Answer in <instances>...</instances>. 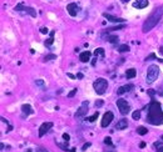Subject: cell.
Returning a JSON list of instances; mask_svg holds the SVG:
<instances>
[{"mask_svg": "<svg viewBox=\"0 0 163 152\" xmlns=\"http://www.w3.org/2000/svg\"><path fill=\"white\" fill-rule=\"evenodd\" d=\"M98 116H99V112L97 111L96 113H94V115H93V116H91V117H87V120H88V121H89V122H94V121H96V120L98 118Z\"/></svg>", "mask_w": 163, "mask_h": 152, "instance_id": "cell-24", "label": "cell"}, {"mask_svg": "<svg viewBox=\"0 0 163 152\" xmlns=\"http://www.w3.org/2000/svg\"><path fill=\"white\" fill-rule=\"evenodd\" d=\"M103 100H98V101H96V107H101V106H103Z\"/></svg>", "mask_w": 163, "mask_h": 152, "instance_id": "cell-32", "label": "cell"}, {"mask_svg": "<svg viewBox=\"0 0 163 152\" xmlns=\"http://www.w3.org/2000/svg\"><path fill=\"white\" fill-rule=\"evenodd\" d=\"M54 34H55V30H51V31H50L49 39L45 40V45H46V46H50L51 44H53V41H54Z\"/></svg>", "mask_w": 163, "mask_h": 152, "instance_id": "cell-17", "label": "cell"}, {"mask_svg": "<svg viewBox=\"0 0 163 152\" xmlns=\"http://www.w3.org/2000/svg\"><path fill=\"white\" fill-rule=\"evenodd\" d=\"M12 130H13V126H12V125H9V127H8V130H7V131L9 132V131H12Z\"/></svg>", "mask_w": 163, "mask_h": 152, "instance_id": "cell-43", "label": "cell"}, {"mask_svg": "<svg viewBox=\"0 0 163 152\" xmlns=\"http://www.w3.org/2000/svg\"><path fill=\"white\" fill-rule=\"evenodd\" d=\"M147 132H148V130H147L144 126H139L138 128H137V133L141 135V136H144V135H147Z\"/></svg>", "mask_w": 163, "mask_h": 152, "instance_id": "cell-19", "label": "cell"}, {"mask_svg": "<svg viewBox=\"0 0 163 152\" xmlns=\"http://www.w3.org/2000/svg\"><path fill=\"white\" fill-rule=\"evenodd\" d=\"M129 0H122V3H128Z\"/></svg>", "mask_w": 163, "mask_h": 152, "instance_id": "cell-46", "label": "cell"}, {"mask_svg": "<svg viewBox=\"0 0 163 152\" xmlns=\"http://www.w3.org/2000/svg\"><path fill=\"white\" fill-rule=\"evenodd\" d=\"M156 57H157V56H156V54H151V55H148V56L146 57V60L148 61V60H151V59H156Z\"/></svg>", "mask_w": 163, "mask_h": 152, "instance_id": "cell-33", "label": "cell"}, {"mask_svg": "<svg viewBox=\"0 0 163 152\" xmlns=\"http://www.w3.org/2000/svg\"><path fill=\"white\" fill-rule=\"evenodd\" d=\"M1 121H3V122H7V123H9V122H8V120H7V118H4V117H1Z\"/></svg>", "mask_w": 163, "mask_h": 152, "instance_id": "cell-44", "label": "cell"}, {"mask_svg": "<svg viewBox=\"0 0 163 152\" xmlns=\"http://www.w3.org/2000/svg\"><path fill=\"white\" fill-rule=\"evenodd\" d=\"M104 143L108 145V146H113V143H112V138H110V137H106V138H104Z\"/></svg>", "mask_w": 163, "mask_h": 152, "instance_id": "cell-27", "label": "cell"}, {"mask_svg": "<svg viewBox=\"0 0 163 152\" xmlns=\"http://www.w3.org/2000/svg\"><path fill=\"white\" fill-rule=\"evenodd\" d=\"M118 51H119V52H125V51H129V46H128L127 44L120 45L119 48H118Z\"/></svg>", "mask_w": 163, "mask_h": 152, "instance_id": "cell-22", "label": "cell"}, {"mask_svg": "<svg viewBox=\"0 0 163 152\" xmlns=\"http://www.w3.org/2000/svg\"><path fill=\"white\" fill-rule=\"evenodd\" d=\"M162 16H163V6L154 8V10L149 14V16L147 18L143 26H142V31H143L144 34L148 33V31H151L157 24L159 23V20H161Z\"/></svg>", "mask_w": 163, "mask_h": 152, "instance_id": "cell-2", "label": "cell"}, {"mask_svg": "<svg viewBox=\"0 0 163 152\" xmlns=\"http://www.w3.org/2000/svg\"><path fill=\"white\" fill-rule=\"evenodd\" d=\"M88 101H84L83 103H82V106L79 107V110L77 111V113H75V118H79V117H83L84 115H85L87 112H88Z\"/></svg>", "mask_w": 163, "mask_h": 152, "instance_id": "cell-10", "label": "cell"}, {"mask_svg": "<svg viewBox=\"0 0 163 152\" xmlns=\"http://www.w3.org/2000/svg\"><path fill=\"white\" fill-rule=\"evenodd\" d=\"M70 152H75V148H70Z\"/></svg>", "mask_w": 163, "mask_h": 152, "instance_id": "cell-47", "label": "cell"}, {"mask_svg": "<svg viewBox=\"0 0 163 152\" xmlns=\"http://www.w3.org/2000/svg\"><path fill=\"white\" fill-rule=\"evenodd\" d=\"M107 40L109 41V43H112V44H117V43H118V36H115V35H108V36H107Z\"/></svg>", "mask_w": 163, "mask_h": 152, "instance_id": "cell-20", "label": "cell"}, {"mask_svg": "<svg viewBox=\"0 0 163 152\" xmlns=\"http://www.w3.org/2000/svg\"><path fill=\"white\" fill-rule=\"evenodd\" d=\"M157 93L161 96H163V86H159L158 88H157Z\"/></svg>", "mask_w": 163, "mask_h": 152, "instance_id": "cell-31", "label": "cell"}, {"mask_svg": "<svg viewBox=\"0 0 163 152\" xmlns=\"http://www.w3.org/2000/svg\"><path fill=\"white\" fill-rule=\"evenodd\" d=\"M93 87H94V91H96L98 95H103L104 92L107 91V87H108V81L106 78H97L96 81L93 82Z\"/></svg>", "mask_w": 163, "mask_h": 152, "instance_id": "cell-4", "label": "cell"}, {"mask_svg": "<svg viewBox=\"0 0 163 152\" xmlns=\"http://www.w3.org/2000/svg\"><path fill=\"white\" fill-rule=\"evenodd\" d=\"M153 146H154L156 148H158V147H161V142H154V145H153Z\"/></svg>", "mask_w": 163, "mask_h": 152, "instance_id": "cell-38", "label": "cell"}, {"mask_svg": "<svg viewBox=\"0 0 163 152\" xmlns=\"http://www.w3.org/2000/svg\"><path fill=\"white\" fill-rule=\"evenodd\" d=\"M139 147H141V148L146 147V142H141V143H139Z\"/></svg>", "mask_w": 163, "mask_h": 152, "instance_id": "cell-39", "label": "cell"}, {"mask_svg": "<svg viewBox=\"0 0 163 152\" xmlns=\"http://www.w3.org/2000/svg\"><path fill=\"white\" fill-rule=\"evenodd\" d=\"M27 152H31V151H27Z\"/></svg>", "mask_w": 163, "mask_h": 152, "instance_id": "cell-49", "label": "cell"}, {"mask_svg": "<svg viewBox=\"0 0 163 152\" xmlns=\"http://www.w3.org/2000/svg\"><path fill=\"white\" fill-rule=\"evenodd\" d=\"M135 75H137L135 69H129V70H127V72H125V77L127 78H133V77H135Z\"/></svg>", "mask_w": 163, "mask_h": 152, "instance_id": "cell-18", "label": "cell"}, {"mask_svg": "<svg viewBox=\"0 0 163 152\" xmlns=\"http://www.w3.org/2000/svg\"><path fill=\"white\" fill-rule=\"evenodd\" d=\"M148 0H135V1L133 3V8L135 9H144L148 6Z\"/></svg>", "mask_w": 163, "mask_h": 152, "instance_id": "cell-12", "label": "cell"}, {"mask_svg": "<svg viewBox=\"0 0 163 152\" xmlns=\"http://www.w3.org/2000/svg\"><path fill=\"white\" fill-rule=\"evenodd\" d=\"M117 106L119 108V112L122 115H127L129 112V110H130L128 102L125 101L124 98H119V100H117Z\"/></svg>", "mask_w": 163, "mask_h": 152, "instance_id": "cell-6", "label": "cell"}, {"mask_svg": "<svg viewBox=\"0 0 163 152\" xmlns=\"http://www.w3.org/2000/svg\"><path fill=\"white\" fill-rule=\"evenodd\" d=\"M67 10L70 16H77V14L79 13V6H78L75 3H70L67 5Z\"/></svg>", "mask_w": 163, "mask_h": 152, "instance_id": "cell-8", "label": "cell"}, {"mask_svg": "<svg viewBox=\"0 0 163 152\" xmlns=\"http://www.w3.org/2000/svg\"><path fill=\"white\" fill-rule=\"evenodd\" d=\"M161 138H162V140H163V135H162V137H161Z\"/></svg>", "mask_w": 163, "mask_h": 152, "instance_id": "cell-48", "label": "cell"}, {"mask_svg": "<svg viewBox=\"0 0 163 152\" xmlns=\"http://www.w3.org/2000/svg\"><path fill=\"white\" fill-rule=\"evenodd\" d=\"M147 92H148V95H149L152 98H154V95L157 93V90H147Z\"/></svg>", "mask_w": 163, "mask_h": 152, "instance_id": "cell-28", "label": "cell"}, {"mask_svg": "<svg viewBox=\"0 0 163 152\" xmlns=\"http://www.w3.org/2000/svg\"><path fill=\"white\" fill-rule=\"evenodd\" d=\"M54 59H57V55H54V54H49V55H46L45 57H44V60L43 61H50V60H54Z\"/></svg>", "mask_w": 163, "mask_h": 152, "instance_id": "cell-25", "label": "cell"}, {"mask_svg": "<svg viewBox=\"0 0 163 152\" xmlns=\"http://www.w3.org/2000/svg\"><path fill=\"white\" fill-rule=\"evenodd\" d=\"M36 85L43 86V85H44V81H43V80H36Z\"/></svg>", "mask_w": 163, "mask_h": 152, "instance_id": "cell-36", "label": "cell"}, {"mask_svg": "<svg viewBox=\"0 0 163 152\" xmlns=\"http://www.w3.org/2000/svg\"><path fill=\"white\" fill-rule=\"evenodd\" d=\"M51 127H53V122H44V123H41V126L39 127V137H43V136L48 132Z\"/></svg>", "mask_w": 163, "mask_h": 152, "instance_id": "cell-9", "label": "cell"}, {"mask_svg": "<svg viewBox=\"0 0 163 152\" xmlns=\"http://www.w3.org/2000/svg\"><path fill=\"white\" fill-rule=\"evenodd\" d=\"M133 87H134V86L132 85V83H129V85H124V86H120L118 90H117V93H118V95H123V93L130 91Z\"/></svg>", "mask_w": 163, "mask_h": 152, "instance_id": "cell-13", "label": "cell"}, {"mask_svg": "<svg viewBox=\"0 0 163 152\" xmlns=\"http://www.w3.org/2000/svg\"><path fill=\"white\" fill-rule=\"evenodd\" d=\"M159 54H162V55H163V46H162V48L159 49Z\"/></svg>", "mask_w": 163, "mask_h": 152, "instance_id": "cell-45", "label": "cell"}, {"mask_svg": "<svg viewBox=\"0 0 163 152\" xmlns=\"http://www.w3.org/2000/svg\"><path fill=\"white\" fill-rule=\"evenodd\" d=\"M159 75V69L157 65H151L148 67V71H147V77H146V82L148 83V85H152L156 80L157 77Z\"/></svg>", "mask_w": 163, "mask_h": 152, "instance_id": "cell-3", "label": "cell"}, {"mask_svg": "<svg viewBox=\"0 0 163 152\" xmlns=\"http://www.w3.org/2000/svg\"><path fill=\"white\" fill-rule=\"evenodd\" d=\"M67 76H68V77H70V78H77V76H74L73 74H70V72H68Z\"/></svg>", "mask_w": 163, "mask_h": 152, "instance_id": "cell-37", "label": "cell"}, {"mask_svg": "<svg viewBox=\"0 0 163 152\" xmlns=\"http://www.w3.org/2000/svg\"><path fill=\"white\" fill-rule=\"evenodd\" d=\"M113 118H114V116H113V112H110V111L106 112V113H104V116H103L102 122H101L102 127H107V126H109Z\"/></svg>", "mask_w": 163, "mask_h": 152, "instance_id": "cell-7", "label": "cell"}, {"mask_svg": "<svg viewBox=\"0 0 163 152\" xmlns=\"http://www.w3.org/2000/svg\"><path fill=\"white\" fill-rule=\"evenodd\" d=\"M14 10H17V11H25V13H28L30 16L36 18V11H35V9L30 8V6H25L23 3H22V4H18L17 6L14 8Z\"/></svg>", "mask_w": 163, "mask_h": 152, "instance_id": "cell-5", "label": "cell"}, {"mask_svg": "<svg viewBox=\"0 0 163 152\" xmlns=\"http://www.w3.org/2000/svg\"><path fill=\"white\" fill-rule=\"evenodd\" d=\"M75 93H77V88H73V90H72L69 93H68V97H74Z\"/></svg>", "mask_w": 163, "mask_h": 152, "instance_id": "cell-29", "label": "cell"}, {"mask_svg": "<svg viewBox=\"0 0 163 152\" xmlns=\"http://www.w3.org/2000/svg\"><path fill=\"white\" fill-rule=\"evenodd\" d=\"M91 56H92L91 51H84V52H82V54L79 55V60L82 62H87V61L91 60Z\"/></svg>", "mask_w": 163, "mask_h": 152, "instance_id": "cell-15", "label": "cell"}, {"mask_svg": "<svg viewBox=\"0 0 163 152\" xmlns=\"http://www.w3.org/2000/svg\"><path fill=\"white\" fill-rule=\"evenodd\" d=\"M147 108H148V115H147L146 121L151 125H153V126L163 125V112H162L161 103L158 101H156L154 98H152L151 103L147 107H144V110Z\"/></svg>", "mask_w": 163, "mask_h": 152, "instance_id": "cell-1", "label": "cell"}, {"mask_svg": "<svg viewBox=\"0 0 163 152\" xmlns=\"http://www.w3.org/2000/svg\"><path fill=\"white\" fill-rule=\"evenodd\" d=\"M22 111H23L24 115H27V116H28V115H31V113L34 112L33 108H31V106H30V105H28V103H24V105H23V106H22Z\"/></svg>", "mask_w": 163, "mask_h": 152, "instance_id": "cell-16", "label": "cell"}, {"mask_svg": "<svg viewBox=\"0 0 163 152\" xmlns=\"http://www.w3.org/2000/svg\"><path fill=\"white\" fill-rule=\"evenodd\" d=\"M48 31H49V30L46 29V28H41V29H40V33H41V34H48Z\"/></svg>", "mask_w": 163, "mask_h": 152, "instance_id": "cell-35", "label": "cell"}, {"mask_svg": "<svg viewBox=\"0 0 163 152\" xmlns=\"http://www.w3.org/2000/svg\"><path fill=\"white\" fill-rule=\"evenodd\" d=\"M96 62H97V56H96V59H93V61H92V65H93V66H96Z\"/></svg>", "mask_w": 163, "mask_h": 152, "instance_id": "cell-40", "label": "cell"}, {"mask_svg": "<svg viewBox=\"0 0 163 152\" xmlns=\"http://www.w3.org/2000/svg\"><path fill=\"white\" fill-rule=\"evenodd\" d=\"M157 152H163V146H161V147L157 148Z\"/></svg>", "mask_w": 163, "mask_h": 152, "instance_id": "cell-42", "label": "cell"}, {"mask_svg": "<svg viewBox=\"0 0 163 152\" xmlns=\"http://www.w3.org/2000/svg\"><path fill=\"white\" fill-rule=\"evenodd\" d=\"M124 24H122V25H118V26H114V28H109L108 29V31H114V30H119V29H123L124 28Z\"/></svg>", "mask_w": 163, "mask_h": 152, "instance_id": "cell-26", "label": "cell"}, {"mask_svg": "<svg viewBox=\"0 0 163 152\" xmlns=\"http://www.w3.org/2000/svg\"><path fill=\"white\" fill-rule=\"evenodd\" d=\"M77 77H78V78H83V74H82V72H79V74H77Z\"/></svg>", "mask_w": 163, "mask_h": 152, "instance_id": "cell-41", "label": "cell"}, {"mask_svg": "<svg viewBox=\"0 0 163 152\" xmlns=\"http://www.w3.org/2000/svg\"><path fill=\"white\" fill-rule=\"evenodd\" d=\"M127 126H128V121L125 118H122L115 125V130H124V128H127Z\"/></svg>", "mask_w": 163, "mask_h": 152, "instance_id": "cell-14", "label": "cell"}, {"mask_svg": "<svg viewBox=\"0 0 163 152\" xmlns=\"http://www.w3.org/2000/svg\"><path fill=\"white\" fill-rule=\"evenodd\" d=\"M103 16L106 18L107 20H109V21H112V23H124V21H125V19H123V18L113 16V15L107 14V13H104V14H103Z\"/></svg>", "mask_w": 163, "mask_h": 152, "instance_id": "cell-11", "label": "cell"}, {"mask_svg": "<svg viewBox=\"0 0 163 152\" xmlns=\"http://www.w3.org/2000/svg\"><path fill=\"white\" fill-rule=\"evenodd\" d=\"M91 145H92L91 142H87L85 145H84V146H83V148H82V150H83V151H85V150H87L88 147H91Z\"/></svg>", "mask_w": 163, "mask_h": 152, "instance_id": "cell-34", "label": "cell"}, {"mask_svg": "<svg viewBox=\"0 0 163 152\" xmlns=\"http://www.w3.org/2000/svg\"><path fill=\"white\" fill-rule=\"evenodd\" d=\"M63 140H64L65 142H68V141L70 140V136L68 135V133H63Z\"/></svg>", "mask_w": 163, "mask_h": 152, "instance_id": "cell-30", "label": "cell"}, {"mask_svg": "<svg viewBox=\"0 0 163 152\" xmlns=\"http://www.w3.org/2000/svg\"><path fill=\"white\" fill-rule=\"evenodd\" d=\"M94 55L96 56H104V49L103 48H98V49H96V51H94Z\"/></svg>", "mask_w": 163, "mask_h": 152, "instance_id": "cell-21", "label": "cell"}, {"mask_svg": "<svg viewBox=\"0 0 163 152\" xmlns=\"http://www.w3.org/2000/svg\"><path fill=\"white\" fill-rule=\"evenodd\" d=\"M133 120H139L141 118V110H135V111L132 113Z\"/></svg>", "mask_w": 163, "mask_h": 152, "instance_id": "cell-23", "label": "cell"}]
</instances>
